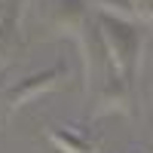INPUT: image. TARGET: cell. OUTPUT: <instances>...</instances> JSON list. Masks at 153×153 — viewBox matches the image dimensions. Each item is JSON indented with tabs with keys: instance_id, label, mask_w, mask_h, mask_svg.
<instances>
[{
	"instance_id": "cell-1",
	"label": "cell",
	"mask_w": 153,
	"mask_h": 153,
	"mask_svg": "<svg viewBox=\"0 0 153 153\" xmlns=\"http://www.w3.org/2000/svg\"><path fill=\"white\" fill-rule=\"evenodd\" d=\"M52 141H55V144H61L68 153H92V144H89L86 138L74 135V132H68V135H65V132H58V129H55V132H52Z\"/></svg>"
}]
</instances>
